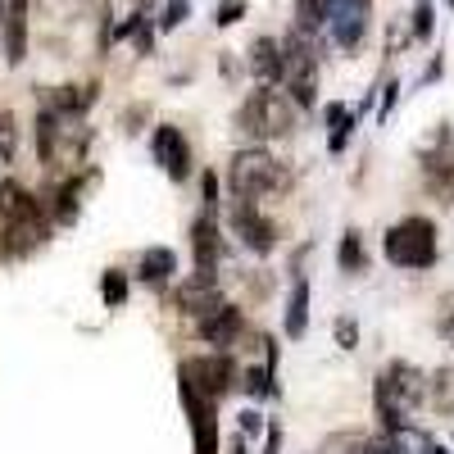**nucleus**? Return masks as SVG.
I'll list each match as a JSON object with an SVG mask.
<instances>
[{
    "label": "nucleus",
    "instance_id": "1",
    "mask_svg": "<svg viewBox=\"0 0 454 454\" xmlns=\"http://www.w3.org/2000/svg\"><path fill=\"white\" fill-rule=\"evenodd\" d=\"M377 413H382V423H387V432H404L409 427V413L419 409L423 400H427V382H423V372L413 368V364H404V359H395L382 377H377Z\"/></svg>",
    "mask_w": 454,
    "mask_h": 454
},
{
    "label": "nucleus",
    "instance_id": "2",
    "mask_svg": "<svg viewBox=\"0 0 454 454\" xmlns=\"http://www.w3.org/2000/svg\"><path fill=\"white\" fill-rule=\"evenodd\" d=\"M227 186H232L237 200H259L269 192H286L291 177L282 173V164L263 145H246L232 155V164H227Z\"/></svg>",
    "mask_w": 454,
    "mask_h": 454
},
{
    "label": "nucleus",
    "instance_id": "3",
    "mask_svg": "<svg viewBox=\"0 0 454 454\" xmlns=\"http://www.w3.org/2000/svg\"><path fill=\"white\" fill-rule=\"evenodd\" d=\"M387 259L395 269H432L436 263V223L432 218H404L387 232Z\"/></svg>",
    "mask_w": 454,
    "mask_h": 454
},
{
    "label": "nucleus",
    "instance_id": "4",
    "mask_svg": "<svg viewBox=\"0 0 454 454\" xmlns=\"http://www.w3.org/2000/svg\"><path fill=\"white\" fill-rule=\"evenodd\" d=\"M291 123H295L291 100H282V96H278V91H269V87L250 91V96H246V105L237 109V128H241V132H250V137H286V132H291Z\"/></svg>",
    "mask_w": 454,
    "mask_h": 454
},
{
    "label": "nucleus",
    "instance_id": "5",
    "mask_svg": "<svg viewBox=\"0 0 454 454\" xmlns=\"http://www.w3.org/2000/svg\"><path fill=\"white\" fill-rule=\"evenodd\" d=\"M177 377L192 391H200L205 400H218V395H227L237 387V368H232V359L227 355H200V359H186L182 368H177Z\"/></svg>",
    "mask_w": 454,
    "mask_h": 454
},
{
    "label": "nucleus",
    "instance_id": "6",
    "mask_svg": "<svg viewBox=\"0 0 454 454\" xmlns=\"http://www.w3.org/2000/svg\"><path fill=\"white\" fill-rule=\"evenodd\" d=\"M150 155H155V164H160L173 182H186V177H192V145H186L182 128L160 123L155 137H150Z\"/></svg>",
    "mask_w": 454,
    "mask_h": 454
},
{
    "label": "nucleus",
    "instance_id": "7",
    "mask_svg": "<svg viewBox=\"0 0 454 454\" xmlns=\"http://www.w3.org/2000/svg\"><path fill=\"white\" fill-rule=\"evenodd\" d=\"M368 5L372 0H332V36H336V46L340 51H355L359 46V36L368 27Z\"/></svg>",
    "mask_w": 454,
    "mask_h": 454
},
{
    "label": "nucleus",
    "instance_id": "8",
    "mask_svg": "<svg viewBox=\"0 0 454 454\" xmlns=\"http://www.w3.org/2000/svg\"><path fill=\"white\" fill-rule=\"evenodd\" d=\"M182 404L192 413V427H196V454H218V413L214 400H205L200 391H192L182 382Z\"/></svg>",
    "mask_w": 454,
    "mask_h": 454
},
{
    "label": "nucleus",
    "instance_id": "9",
    "mask_svg": "<svg viewBox=\"0 0 454 454\" xmlns=\"http://www.w3.org/2000/svg\"><path fill=\"white\" fill-rule=\"evenodd\" d=\"M232 227H237V237L246 241V250H254V254H269L273 250V223L263 218L250 200H237L232 205Z\"/></svg>",
    "mask_w": 454,
    "mask_h": 454
},
{
    "label": "nucleus",
    "instance_id": "10",
    "mask_svg": "<svg viewBox=\"0 0 454 454\" xmlns=\"http://www.w3.org/2000/svg\"><path fill=\"white\" fill-rule=\"evenodd\" d=\"M192 250H196V278L200 282H214V269H218V254H223V241H218V223L214 214H200L192 223Z\"/></svg>",
    "mask_w": 454,
    "mask_h": 454
},
{
    "label": "nucleus",
    "instance_id": "11",
    "mask_svg": "<svg viewBox=\"0 0 454 454\" xmlns=\"http://www.w3.org/2000/svg\"><path fill=\"white\" fill-rule=\"evenodd\" d=\"M250 68H254L259 82H278V78H286V51L273 42V36H254V46H250Z\"/></svg>",
    "mask_w": 454,
    "mask_h": 454
},
{
    "label": "nucleus",
    "instance_id": "12",
    "mask_svg": "<svg viewBox=\"0 0 454 454\" xmlns=\"http://www.w3.org/2000/svg\"><path fill=\"white\" fill-rule=\"evenodd\" d=\"M177 309H182V314H196V318L205 323L214 309H223V295H218L214 282L192 278V286H182V291H177Z\"/></svg>",
    "mask_w": 454,
    "mask_h": 454
},
{
    "label": "nucleus",
    "instance_id": "13",
    "mask_svg": "<svg viewBox=\"0 0 454 454\" xmlns=\"http://www.w3.org/2000/svg\"><path fill=\"white\" fill-rule=\"evenodd\" d=\"M5 59L23 64L27 59V0H10V14H5Z\"/></svg>",
    "mask_w": 454,
    "mask_h": 454
},
{
    "label": "nucleus",
    "instance_id": "14",
    "mask_svg": "<svg viewBox=\"0 0 454 454\" xmlns=\"http://www.w3.org/2000/svg\"><path fill=\"white\" fill-rule=\"evenodd\" d=\"M237 332H241V309H232V305L214 309V314L200 323V336L209 340V346H232Z\"/></svg>",
    "mask_w": 454,
    "mask_h": 454
},
{
    "label": "nucleus",
    "instance_id": "15",
    "mask_svg": "<svg viewBox=\"0 0 454 454\" xmlns=\"http://www.w3.org/2000/svg\"><path fill=\"white\" fill-rule=\"evenodd\" d=\"M173 273H177V254L168 246H155V250L141 254V282L145 286H168Z\"/></svg>",
    "mask_w": 454,
    "mask_h": 454
},
{
    "label": "nucleus",
    "instance_id": "16",
    "mask_svg": "<svg viewBox=\"0 0 454 454\" xmlns=\"http://www.w3.org/2000/svg\"><path fill=\"white\" fill-rule=\"evenodd\" d=\"M32 214H42V205H36L19 182H0V218L5 223H23V218H32Z\"/></svg>",
    "mask_w": 454,
    "mask_h": 454
},
{
    "label": "nucleus",
    "instance_id": "17",
    "mask_svg": "<svg viewBox=\"0 0 454 454\" xmlns=\"http://www.w3.org/2000/svg\"><path fill=\"white\" fill-rule=\"evenodd\" d=\"M305 332H309V286H305V278H300L291 286V300H286V336L300 340Z\"/></svg>",
    "mask_w": 454,
    "mask_h": 454
},
{
    "label": "nucleus",
    "instance_id": "18",
    "mask_svg": "<svg viewBox=\"0 0 454 454\" xmlns=\"http://www.w3.org/2000/svg\"><path fill=\"white\" fill-rule=\"evenodd\" d=\"M355 114H359V109H346V105H327V150H346V141H350V128H355Z\"/></svg>",
    "mask_w": 454,
    "mask_h": 454
},
{
    "label": "nucleus",
    "instance_id": "19",
    "mask_svg": "<svg viewBox=\"0 0 454 454\" xmlns=\"http://www.w3.org/2000/svg\"><path fill=\"white\" fill-rule=\"evenodd\" d=\"M427 400L436 413H445V419H454V368H441L432 382H427Z\"/></svg>",
    "mask_w": 454,
    "mask_h": 454
},
{
    "label": "nucleus",
    "instance_id": "20",
    "mask_svg": "<svg viewBox=\"0 0 454 454\" xmlns=\"http://www.w3.org/2000/svg\"><path fill=\"white\" fill-rule=\"evenodd\" d=\"M327 19H332V0H300V5H295V23H300L295 32H305V36L314 27H323Z\"/></svg>",
    "mask_w": 454,
    "mask_h": 454
},
{
    "label": "nucleus",
    "instance_id": "21",
    "mask_svg": "<svg viewBox=\"0 0 454 454\" xmlns=\"http://www.w3.org/2000/svg\"><path fill=\"white\" fill-rule=\"evenodd\" d=\"M427 186L441 196V200H454V164H441V160H427Z\"/></svg>",
    "mask_w": 454,
    "mask_h": 454
},
{
    "label": "nucleus",
    "instance_id": "22",
    "mask_svg": "<svg viewBox=\"0 0 454 454\" xmlns=\"http://www.w3.org/2000/svg\"><path fill=\"white\" fill-rule=\"evenodd\" d=\"M78 192H82V182H64V186H59V196H55V200H59V205H55V218H59V223L78 218Z\"/></svg>",
    "mask_w": 454,
    "mask_h": 454
},
{
    "label": "nucleus",
    "instance_id": "23",
    "mask_svg": "<svg viewBox=\"0 0 454 454\" xmlns=\"http://www.w3.org/2000/svg\"><path fill=\"white\" fill-rule=\"evenodd\" d=\"M100 295H105V305H109V309H119L123 300H128V278L109 269V273L100 278Z\"/></svg>",
    "mask_w": 454,
    "mask_h": 454
},
{
    "label": "nucleus",
    "instance_id": "24",
    "mask_svg": "<svg viewBox=\"0 0 454 454\" xmlns=\"http://www.w3.org/2000/svg\"><path fill=\"white\" fill-rule=\"evenodd\" d=\"M14 150H19V128H14V114L10 109H0V160H14Z\"/></svg>",
    "mask_w": 454,
    "mask_h": 454
},
{
    "label": "nucleus",
    "instance_id": "25",
    "mask_svg": "<svg viewBox=\"0 0 454 454\" xmlns=\"http://www.w3.org/2000/svg\"><path fill=\"white\" fill-rule=\"evenodd\" d=\"M340 269H346V273H359V269H364V246H359V232H346V237H340Z\"/></svg>",
    "mask_w": 454,
    "mask_h": 454
},
{
    "label": "nucleus",
    "instance_id": "26",
    "mask_svg": "<svg viewBox=\"0 0 454 454\" xmlns=\"http://www.w3.org/2000/svg\"><path fill=\"white\" fill-rule=\"evenodd\" d=\"M432 19H436V10L427 0H419V5H413V42H427L432 36Z\"/></svg>",
    "mask_w": 454,
    "mask_h": 454
},
{
    "label": "nucleus",
    "instance_id": "27",
    "mask_svg": "<svg viewBox=\"0 0 454 454\" xmlns=\"http://www.w3.org/2000/svg\"><path fill=\"white\" fill-rule=\"evenodd\" d=\"M359 454H400V436H395V432H387V436L359 441Z\"/></svg>",
    "mask_w": 454,
    "mask_h": 454
},
{
    "label": "nucleus",
    "instance_id": "28",
    "mask_svg": "<svg viewBox=\"0 0 454 454\" xmlns=\"http://www.w3.org/2000/svg\"><path fill=\"white\" fill-rule=\"evenodd\" d=\"M241 14H246V0H223L218 5V27H232V23H241Z\"/></svg>",
    "mask_w": 454,
    "mask_h": 454
},
{
    "label": "nucleus",
    "instance_id": "29",
    "mask_svg": "<svg viewBox=\"0 0 454 454\" xmlns=\"http://www.w3.org/2000/svg\"><path fill=\"white\" fill-rule=\"evenodd\" d=\"M336 340H340L346 350H355V346H359V323H355V318H336Z\"/></svg>",
    "mask_w": 454,
    "mask_h": 454
},
{
    "label": "nucleus",
    "instance_id": "30",
    "mask_svg": "<svg viewBox=\"0 0 454 454\" xmlns=\"http://www.w3.org/2000/svg\"><path fill=\"white\" fill-rule=\"evenodd\" d=\"M246 391H250V395H269V391H273V387H269V372L250 368V372H246Z\"/></svg>",
    "mask_w": 454,
    "mask_h": 454
},
{
    "label": "nucleus",
    "instance_id": "31",
    "mask_svg": "<svg viewBox=\"0 0 454 454\" xmlns=\"http://www.w3.org/2000/svg\"><path fill=\"white\" fill-rule=\"evenodd\" d=\"M182 19H186V0H168V10H164L160 27H164V32H173V27H177Z\"/></svg>",
    "mask_w": 454,
    "mask_h": 454
},
{
    "label": "nucleus",
    "instance_id": "32",
    "mask_svg": "<svg viewBox=\"0 0 454 454\" xmlns=\"http://www.w3.org/2000/svg\"><path fill=\"white\" fill-rule=\"evenodd\" d=\"M441 336H445V340H454V295H445V300H441Z\"/></svg>",
    "mask_w": 454,
    "mask_h": 454
},
{
    "label": "nucleus",
    "instance_id": "33",
    "mask_svg": "<svg viewBox=\"0 0 454 454\" xmlns=\"http://www.w3.org/2000/svg\"><path fill=\"white\" fill-rule=\"evenodd\" d=\"M214 209H218V177L205 173V214H214Z\"/></svg>",
    "mask_w": 454,
    "mask_h": 454
},
{
    "label": "nucleus",
    "instance_id": "34",
    "mask_svg": "<svg viewBox=\"0 0 454 454\" xmlns=\"http://www.w3.org/2000/svg\"><path fill=\"white\" fill-rule=\"evenodd\" d=\"M150 46H155V32H150V23H141V27H137V51L150 55Z\"/></svg>",
    "mask_w": 454,
    "mask_h": 454
},
{
    "label": "nucleus",
    "instance_id": "35",
    "mask_svg": "<svg viewBox=\"0 0 454 454\" xmlns=\"http://www.w3.org/2000/svg\"><path fill=\"white\" fill-rule=\"evenodd\" d=\"M241 427H246V436H254L263 427V419H259V413H241Z\"/></svg>",
    "mask_w": 454,
    "mask_h": 454
},
{
    "label": "nucleus",
    "instance_id": "36",
    "mask_svg": "<svg viewBox=\"0 0 454 454\" xmlns=\"http://www.w3.org/2000/svg\"><path fill=\"white\" fill-rule=\"evenodd\" d=\"M395 91H400V87L391 82V87H387V100H382V119H387V114H391V105H395Z\"/></svg>",
    "mask_w": 454,
    "mask_h": 454
},
{
    "label": "nucleus",
    "instance_id": "37",
    "mask_svg": "<svg viewBox=\"0 0 454 454\" xmlns=\"http://www.w3.org/2000/svg\"><path fill=\"white\" fill-rule=\"evenodd\" d=\"M232 454H241V441H232Z\"/></svg>",
    "mask_w": 454,
    "mask_h": 454
},
{
    "label": "nucleus",
    "instance_id": "38",
    "mask_svg": "<svg viewBox=\"0 0 454 454\" xmlns=\"http://www.w3.org/2000/svg\"><path fill=\"white\" fill-rule=\"evenodd\" d=\"M427 454H445V450H427Z\"/></svg>",
    "mask_w": 454,
    "mask_h": 454
}]
</instances>
